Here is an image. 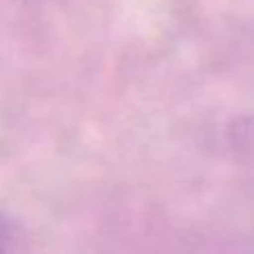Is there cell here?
Wrapping results in <instances>:
<instances>
[{"mask_svg": "<svg viewBox=\"0 0 254 254\" xmlns=\"http://www.w3.org/2000/svg\"><path fill=\"white\" fill-rule=\"evenodd\" d=\"M230 138H232V147L254 163V119L237 121L230 129Z\"/></svg>", "mask_w": 254, "mask_h": 254, "instance_id": "1", "label": "cell"}, {"mask_svg": "<svg viewBox=\"0 0 254 254\" xmlns=\"http://www.w3.org/2000/svg\"><path fill=\"white\" fill-rule=\"evenodd\" d=\"M13 243H16V234H13L11 223L0 214V254H11Z\"/></svg>", "mask_w": 254, "mask_h": 254, "instance_id": "2", "label": "cell"}]
</instances>
